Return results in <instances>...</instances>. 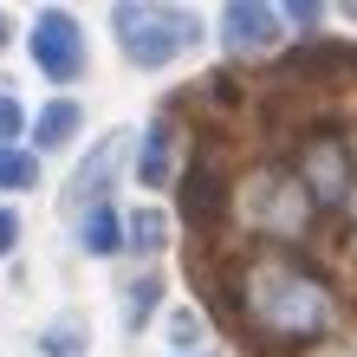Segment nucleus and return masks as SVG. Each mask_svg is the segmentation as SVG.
<instances>
[{
  "label": "nucleus",
  "instance_id": "nucleus-6",
  "mask_svg": "<svg viewBox=\"0 0 357 357\" xmlns=\"http://www.w3.org/2000/svg\"><path fill=\"white\" fill-rule=\"evenodd\" d=\"M182 188H188V195H182V215L195 221V227H202V221H215L221 208H227V182H221V169H215V156H202L195 169H188Z\"/></svg>",
  "mask_w": 357,
  "mask_h": 357
},
{
  "label": "nucleus",
  "instance_id": "nucleus-15",
  "mask_svg": "<svg viewBox=\"0 0 357 357\" xmlns=\"http://www.w3.org/2000/svg\"><path fill=\"white\" fill-rule=\"evenodd\" d=\"M13 234H20V221H13V215H0V254H13Z\"/></svg>",
  "mask_w": 357,
  "mask_h": 357
},
{
  "label": "nucleus",
  "instance_id": "nucleus-4",
  "mask_svg": "<svg viewBox=\"0 0 357 357\" xmlns=\"http://www.w3.org/2000/svg\"><path fill=\"white\" fill-rule=\"evenodd\" d=\"M33 59H39V72L52 78V85H72L78 72H85V39H78V20L66 7H46L39 13V26H33Z\"/></svg>",
  "mask_w": 357,
  "mask_h": 357
},
{
  "label": "nucleus",
  "instance_id": "nucleus-10",
  "mask_svg": "<svg viewBox=\"0 0 357 357\" xmlns=\"http://www.w3.org/2000/svg\"><path fill=\"white\" fill-rule=\"evenodd\" d=\"M33 182H39V156L7 143V150H0V188H33Z\"/></svg>",
  "mask_w": 357,
  "mask_h": 357
},
{
  "label": "nucleus",
  "instance_id": "nucleus-11",
  "mask_svg": "<svg viewBox=\"0 0 357 357\" xmlns=\"http://www.w3.org/2000/svg\"><path fill=\"white\" fill-rule=\"evenodd\" d=\"M162 234H169V221H162L156 208L130 215V247H137V254H156V247H162Z\"/></svg>",
  "mask_w": 357,
  "mask_h": 357
},
{
  "label": "nucleus",
  "instance_id": "nucleus-2",
  "mask_svg": "<svg viewBox=\"0 0 357 357\" xmlns=\"http://www.w3.org/2000/svg\"><path fill=\"white\" fill-rule=\"evenodd\" d=\"M117 39L130 52V66H169V59L195 39V20L182 7H143V0H123L117 7Z\"/></svg>",
  "mask_w": 357,
  "mask_h": 357
},
{
  "label": "nucleus",
  "instance_id": "nucleus-7",
  "mask_svg": "<svg viewBox=\"0 0 357 357\" xmlns=\"http://www.w3.org/2000/svg\"><path fill=\"white\" fill-rule=\"evenodd\" d=\"M169 150H176V123L162 117V123H150V143H143V156H137L143 188H162V182H169Z\"/></svg>",
  "mask_w": 357,
  "mask_h": 357
},
{
  "label": "nucleus",
  "instance_id": "nucleus-14",
  "mask_svg": "<svg viewBox=\"0 0 357 357\" xmlns=\"http://www.w3.org/2000/svg\"><path fill=\"white\" fill-rule=\"evenodd\" d=\"M280 13H292L299 26H319V13H325V7H319V0H292V7H280Z\"/></svg>",
  "mask_w": 357,
  "mask_h": 357
},
{
  "label": "nucleus",
  "instance_id": "nucleus-3",
  "mask_svg": "<svg viewBox=\"0 0 357 357\" xmlns=\"http://www.w3.org/2000/svg\"><path fill=\"white\" fill-rule=\"evenodd\" d=\"M299 182H305V195L319 208H357V156H351V143L319 130L299 150Z\"/></svg>",
  "mask_w": 357,
  "mask_h": 357
},
{
  "label": "nucleus",
  "instance_id": "nucleus-1",
  "mask_svg": "<svg viewBox=\"0 0 357 357\" xmlns=\"http://www.w3.org/2000/svg\"><path fill=\"white\" fill-rule=\"evenodd\" d=\"M215 312L266 351H312L338 331V292L292 254H260L221 286Z\"/></svg>",
  "mask_w": 357,
  "mask_h": 357
},
{
  "label": "nucleus",
  "instance_id": "nucleus-8",
  "mask_svg": "<svg viewBox=\"0 0 357 357\" xmlns=\"http://www.w3.org/2000/svg\"><path fill=\"white\" fill-rule=\"evenodd\" d=\"M78 241H85V254H117V247H123V221H117V208H111V202L85 208V221H78Z\"/></svg>",
  "mask_w": 357,
  "mask_h": 357
},
{
  "label": "nucleus",
  "instance_id": "nucleus-5",
  "mask_svg": "<svg viewBox=\"0 0 357 357\" xmlns=\"http://www.w3.org/2000/svg\"><path fill=\"white\" fill-rule=\"evenodd\" d=\"M221 33L227 46H273L280 39V7H254V0H234V7H221Z\"/></svg>",
  "mask_w": 357,
  "mask_h": 357
},
{
  "label": "nucleus",
  "instance_id": "nucleus-13",
  "mask_svg": "<svg viewBox=\"0 0 357 357\" xmlns=\"http://www.w3.org/2000/svg\"><path fill=\"white\" fill-rule=\"evenodd\" d=\"M13 137H20V104H13L7 91H0V150H7Z\"/></svg>",
  "mask_w": 357,
  "mask_h": 357
},
{
  "label": "nucleus",
  "instance_id": "nucleus-12",
  "mask_svg": "<svg viewBox=\"0 0 357 357\" xmlns=\"http://www.w3.org/2000/svg\"><path fill=\"white\" fill-rule=\"evenodd\" d=\"M78 351H85V325H78V319L46 325V357H78Z\"/></svg>",
  "mask_w": 357,
  "mask_h": 357
},
{
  "label": "nucleus",
  "instance_id": "nucleus-16",
  "mask_svg": "<svg viewBox=\"0 0 357 357\" xmlns=\"http://www.w3.org/2000/svg\"><path fill=\"white\" fill-rule=\"evenodd\" d=\"M0 39H7V20H0Z\"/></svg>",
  "mask_w": 357,
  "mask_h": 357
},
{
  "label": "nucleus",
  "instance_id": "nucleus-9",
  "mask_svg": "<svg viewBox=\"0 0 357 357\" xmlns=\"http://www.w3.org/2000/svg\"><path fill=\"white\" fill-rule=\"evenodd\" d=\"M78 123H85V117H78V104H72V98H52L46 111H39V123H33V137L46 143V150H66V143L78 137Z\"/></svg>",
  "mask_w": 357,
  "mask_h": 357
}]
</instances>
